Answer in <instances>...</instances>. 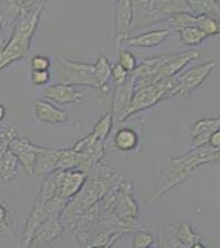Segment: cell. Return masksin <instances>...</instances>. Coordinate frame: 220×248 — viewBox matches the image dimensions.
Segmentation results:
<instances>
[{
  "instance_id": "1",
  "label": "cell",
  "mask_w": 220,
  "mask_h": 248,
  "mask_svg": "<svg viewBox=\"0 0 220 248\" xmlns=\"http://www.w3.org/2000/svg\"><path fill=\"white\" fill-rule=\"evenodd\" d=\"M218 161H220V149H214L209 144L191 149L186 155L171 158L168 166L161 171L157 191L150 199V202H157L164 193L180 185L199 167Z\"/></svg>"
},
{
  "instance_id": "2",
  "label": "cell",
  "mask_w": 220,
  "mask_h": 248,
  "mask_svg": "<svg viewBox=\"0 0 220 248\" xmlns=\"http://www.w3.org/2000/svg\"><path fill=\"white\" fill-rule=\"evenodd\" d=\"M45 2L39 1L37 6L25 13L15 25L7 43L0 52V68L5 69L15 62L26 57L31 49V41L40 21Z\"/></svg>"
},
{
  "instance_id": "3",
  "label": "cell",
  "mask_w": 220,
  "mask_h": 248,
  "mask_svg": "<svg viewBox=\"0 0 220 248\" xmlns=\"http://www.w3.org/2000/svg\"><path fill=\"white\" fill-rule=\"evenodd\" d=\"M133 7V31L169 20L175 14L189 12L188 1L183 0H135Z\"/></svg>"
},
{
  "instance_id": "4",
  "label": "cell",
  "mask_w": 220,
  "mask_h": 248,
  "mask_svg": "<svg viewBox=\"0 0 220 248\" xmlns=\"http://www.w3.org/2000/svg\"><path fill=\"white\" fill-rule=\"evenodd\" d=\"M54 74L57 84L73 86H92L100 89L94 64L82 63L57 55L54 62Z\"/></svg>"
},
{
  "instance_id": "5",
  "label": "cell",
  "mask_w": 220,
  "mask_h": 248,
  "mask_svg": "<svg viewBox=\"0 0 220 248\" xmlns=\"http://www.w3.org/2000/svg\"><path fill=\"white\" fill-rule=\"evenodd\" d=\"M175 86V78L163 79V81L150 84V85L135 89L133 97L126 114V119L139 112L156 107L166 98L172 97Z\"/></svg>"
},
{
  "instance_id": "6",
  "label": "cell",
  "mask_w": 220,
  "mask_h": 248,
  "mask_svg": "<svg viewBox=\"0 0 220 248\" xmlns=\"http://www.w3.org/2000/svg\"><path fill=\"white\" fill-rule=\"evenodd\" d=\"M215 67L216 62L208 61L180 73L175 76V86L172 96H179L180 98L189 97L194 90L206 82Z\"/></svg>"
},
{
  "instance_id": "7",
  "label": "cell",
  "mask_w": 220,
  "mask_h": 248,
  "mask_svg": "<svg viewBox=\"0 0 220 248\" xmlns=\"http://www.w3.org/2000/svg\"><path fill=\"white\" fill-rule=\"evenodd\" d=\"M39 1H14V0H1L0 1V25H1V37L9 31L12 34L15 27L25 13L34 8Z\"/></svg>"
},
{
  "instance_id": "8",
  "label": "cell",
  "mask_w": 220,
  "mask_h": 248,
  "mask_svg": "<svg viewBox=\"0 0 220 248\" xmlns=\"http://www.w3.org/2000/svg\"><path fill=\"white\" fill-rule=\"evenodd\" d=\"M87 177L89 173L82 170L57 171L58 196L71 202L85 186Z\"/></svg>"
},
{
  "instance_id": "9",
  "label": "cell",
  "mask_w": 220,
  "mask_h": 248,
  "mask_svg": "<svg viewBox=\"0 0 220 248\" xmlns=\"http://www.w3.org/2000/svg\"><path fill=\"white\" fill-rule=\"evenodd\" d=\"M62 216H63L62 214L50 213L49 216L42 222V225L36 231L29 248H42L63 234L64 227L61 222Z\"/></svg>"
},
{
  "instance_id": "10",
  "label": "cell",
  "mask_w": 220,
  "mask_h": 248,
  "mask_svg": "<svg viewBox=\"0 0 220 248\" xmlns=\"http://www.w3.org/2000/svg\"><path fill=\"white\" fill-rule=\"evenodd\" d=\"M133 31V7L130 0H120L116 2L114 15V35L119 45L131 37Z\"/></svg>"
},
{
  "instance_id": "11",
  "label": "cell",
  "mask_w": 220,
  "mask_h": 248,
  "mask_svg": "<svg viewBox=\"0 0 220 248\" xmlns=\"http://www.w3.org/2000/svg\"><path fill=\"white\" fill-rule=\"evenodd\" d=\"M134 91L135 86L132 78H130V81L126 85L114 87L111 108L114 122H122L126 120V114L129 112Z\"/></svg>"
},
{
  "instance_id": "12",
  "label": "cell",
  "mask_w": 220,
  "mask_h": 248,
  "mask_svg": "<svg viewBox=\"0 0 220 248\" xmlns=\"http://www.w3.org/2000/svg\"><path fill=\"white\" fill-rule=\"evenodd\" d=\"M44 96L61 105H78L85 97L76 86L66 84H53L44 90Z\"/></svg>"
},
{
  "instance_id": "13",
  "label": "cell",
  "mask_w": 220,
  "mask_h": 248,
  "mask_svg": "<svg viewBox=\"0 0 220 248\" xmlns=\"http://www.w3.org/2000/svg\"><path fill=\"white\" fill-rule=\"evenodd\" d=\"M8 149H10L14 155L19 159L25 172L31 174V176H34L36 155H37V144L32 143L31 140H28L26 138H17L9 145Z\"/></svg>"
},
{
  "instance_id": "14",
  "label": "cell",
  "mask_w": 220,
  "mask_h": 248,
  "mask_svg": "<svg viewBox=\"0 0 220 248\" xmlns=\"http://www.w3.org/2000/svg\"><path fill=\"white\" fill-rule=\"evenodd\" d=\"M61 149L45 148L37 145V155H36V163L34 169V176L38 178L49 177L50 174L56 172L60 159Z\"/></svg>"
},
{
  "instance_id": "15",
  "label": "cell",
  "mask_w": 220,
  "mask_h": 248,
  "mask_svg": "<svg viewBox=\"0 0 220 248\" xmlns=\"http://www.w3.org/2000/svg\"><path fill=\"white\" fill-rule=\"evenodd\" d=\"M220 130V114L217 118H203L197 120L190 129L191 136V149H196L208 144V140L212 133Z\"/></svg>"
},
{
  "instance_id": "16",
  "label": "cell",
  "mask_w": 220,
  "mask_h": 248,
  "mask_svg": "<svg viewBox=\"0 0 220 248\" xmlns=\"http://www.w3.org/2000/svg\"><path fill=\"white\" fill-rule=\"evenodd\" d=\"M35 112L39 121L45 124H65L69 120L68 114L64 110L46 100L35 102Z\"/></svg>"
},
{
  "instance_id": "17",
  "label": "cell",
  "mask_w": 220,
  "mask_h": 248,
  "mask_svg": "<svg viewBox=\"0 0 220 248\" xmlns=\"http://www.w3.org/2000/svg\"><path fill=\"white\" fill-rule=\"evenodd\" d=\"M171 31V28L155 29V31L143 32L140 35L131 36L123 44L132 47H140V48H152V47H157L164 43Z\"/></svg>"
},
{
  "instance_id": "18",
  "label": "cell",
  "mask_w": 220,
  "mask_h": 248,
  "mask_svg": "<svg viewBox=\"0 0 220 248\" xmlns=\"http://www.w3.org/2000/svg\"><path fill=\"white\" fill-rule=\"evenodd\" d=\"M19 167L23 168L19 159L14 155L10 149L0 151V180L10 182L16 179L19 174Z\"/></svg>"
},
{
  "instance_id": "19",
  "label": "cell",
  "mask_w": 220,
  "mask_h": 248,
  "mask_svg": "<svg viewBox=\"0 0 220 248\" xmlns=\"http://www.w3.org/2000/svg\"><path fill=\"white\" fill-rule=\"evenodd\" d=\"M113 144L117 151H133L139 144V136L131 127H122V129L117 130L114 134Z\"/></svg>"
},
{
  "instance_id": "20",
  "label": "cell",
  "mask_w": 220,
  "mask_h": 248,
  "mask_svg": "<svg viewBox=\"0 0 220 248\" xmlns=\"http://www.w3.org/2000/svg\"><path fill=\"white\" fill-rule=\"evenodd\" d=\"M189 13L194 16L209 15L220 18V1L218 0H188Z\"/></svg>"
},
{
  "instance_id": "21",
  "label": "cell",
  "mask_w": 220,
  "mask_h": 248,
  "mask_svg": "<svg viewBox=\"0 0 220 248\" xmlns=\"http://www.w3.org/2000/svg\"><path fill=\"white\" fill-rule=\"evenodd\" d=\"M112 66L113 65L110 63L109 58L104 55H98L94 63L95 75L100 84V90L103 92L109 91V82L110 79H112Z\"/></svg>"
},
{
  "instance_id": "22",
  "label": "cell",
  "mask_w": 220,
  "mask_h": 248,
  "mask_svg": "<svg viewBox=\"0 0 220 248\" xmlns=\"http://www.w3.org/2000/svg\"><path fill=\"white\" fill-rule=\"evenodd\" d=\"M178 34L179 39H180V43L182 45L190 47L200 45V44H203L204 42V39L207 38V36L204 34V31L197 26L180 29V31H178Z\"/></svg>"
},
{
  "instance_id": "23",
  "label": "cell",
  "mask_w": 220,
  "mask_h": 248,
  "mask_svg": "<svg viewBox=\"0 0 220 248\" xmlns=\"http://www.w3.org/2000/svg\"><path fill=\"white\" fill-rule=\"evenodd\" d=\"M196 26L201 29L207 37L220 35V18L218 17L209 15L196 16Z\"/></svg>"
},
{
  "instance_id": "24",
  "label": "cell",
  "mask_w": 220,
  "mask_h": 248,
  "mask_svg": "<svg viewBox=\"0 0 220 248\" xmlns=\"http://www.w3.org/2000/svg\"><path fill=\"white\" fill-rule=\"evenodd\" d=\"M113 123H114V118H113L112 112L110 111L98 120L96 124H95L92 133H93L100 141L105 142L106 139L109 138L110 133H111Z\"/></svg>"
},
{
  "instance_id": "25",
  "label": "cell",
  "mask_w": 220,
  "mask_h": 248,
  "mask_svg": "<svg viewBox=\"0 0 220 248\" xmlns=\"http://www.w3.org/2000/svg\"><path fill=\"white\" fill-rule=\"evenodd\" d=\"M169 21H170L171 29L179 31L183 28L196 26V16L189 12H183L173 15Z\"/></svg>"
},
{
  "instance_id": "26",
  "label": "cell",
  "mask_w": 220,
  "mask_h": 248,
  "mask_svg": "<svg viewBox=\"0 0 220 248\" xmlns=\"http://www.w3.org/2000/svg\"><path fill=\"white\" fill-rule=\"evenodd\" d=\"M177 239L181 245L190 248L194 243L198 242V235L192 231L188 222H182L177 229Z\"/></svg>"
},
{
  "instance_id": "27",
  "label": "cell",
  "mask_w": 220,
  "mask_h": 248,
  "mask_svg": "<svg viewBox=\"0 0 220 248\" xmlns=\"http://www.w3.org/2000/svg\"><path fill=\"white\" fill-rule=\"evenodd\" d=\"M117 64H120L130 74L134 73L135 69L138 68L137 58H135V56L130 50L126 49H121L119 52V55H117Z\"/></svg>"
},
{
  "instance_id": "28",
  "label": "cell",
  "mask_w": 220,
  "mask_h": 248,
  "mask_svg": "<svg viewBox=\"0 0 220 248\" xmlns=\"http://www.w3.org/2000/svg\"><path fill=\"white\" fill-rule=\"evenodd\" d=\"M1 138H0V151L6 150L9 148V145L18 138V130L13 124L3 126L1 129Z\"/></svg>"
},
{
  "instance_id": "29",
  "label": "cell",
  "mask_w": 220,
  "mask_h": 248,
  "mask_svg": "<svg viewBox=\"0 0 220 248\" xmlns=\"http://www.w3.org/2000/svg\"><path fill=\"white\" fill-rule=\"evenodd\" d=\"M131 74L127 73L120 64L115 63L112 66V81L114 86H122L130 81Z\"/></svg>"
},
{
  "instance_id": "30",
  "label": "cell",
  "mask_w": 220,
  "mask_h": 248,
  "mask_svg": "<svg viewBox=\"0 0 220 248\" xmlns=\"http://www.w3.org/2000/svg\"><path fill=\"white\" fill-rule=\"evenodd\" d=\"M153 236L148 232H137L133 237L132 248H149L153 244Z\"/></svg>"
},
{
  "instance_id": "31",
  "label": "cell",
  "mask_w": 220,
  "mask_h": 248,
  "mask_svg": "<svg viewBox=\"0 0 220 248\" xmlns=\"http://www.w3.org/2000/svg\"><path fill=\"white\" fill-rule=\"evenodd\" d=\"M50 67H52V61L49 60V57L37 54L31 58V71H49Z\"/></svg>"
},
{
  "instance_id": "32",
  "label": "cell",
  "mask_w": 220,
  "mask_h": 248,
  "mask_svg": "<svg viewBox=\"0 0 220 248\" xmlns=\"http://www.w3.org/2000/svg\"><path fill=\"white\" fill-rule=\"evenodd\" d=\"M31 81L35 86H44L50 81L49 71H31Z\"/></svg>"
},
{
  "instance_id": "33",
  "label": "cell",
  "mask_w": 220,
  "mask_h": 248,
  "mask_svg": "<svg viewBox=\"0 0 220 248\" xmlns=\"http://www.w3.org/2000/svg\"><path fill=\"white\" fill-rule=\"evenodd\" d=\"M9 227V214L7 211L5 203L0 205V229L2 232H5Z\"/></svg>"
},
{
  "instance_id": "34",
  "label": "cell",
  "mask_w": 220,
  "mask_h": 248,
  "mask_svg": "<svg viewBox=\"0 0 220 248\" xmlns=\"http://www.w3.org/2000/svg\"><path fill=\"white\" fill-rule=\"evenodd\" d=\"M208 144L214 149H220V130L211 134L208 140Z\"/></svg>"
},
{
  "instance_id": "35",
  "label": "cell",
  "mask_w": 220,
  "mask_h": 248,
  "mask_svg": "<svg viewBox=\"0 0 220 248\" xmlns=\"http://www.w3.org/2000/svg\"><path fill=\"white\" fill-rule=\"evenodd\" d=\"M122 236V234H116L112 237V239L108 242L106 244H103V245H94V246H90V248H112L113 245H114V243L116 242L117 239L120 238V237Z\"/></svg>"
},
{
  "instance_id": "36",
  "label": "cell",
  "mask_w": 220,
  "mask_h": 248,
  "mask_svg": "<svg viewBox=\"0 0 220 248\" xmlns=\"http://www.w3.org/2000/svg\"><path fill=\"white\" fill-rule=\"evenodd\" d=\"M0 111H1V113H0V121L2 122L6 118V108H5V105H3V104L0 105Z\"/></svg>"
},
{
  "instance_id": "37",
  "label": "cell",
  "mask_w": 220,
  "mask_h": 248,
  "mask_svg": "<svg viewBox=\"0 0 220 248\" xmlns=\"http://www.w3.org/2000/svg\"><path fill=\"white\" fill-rule=\"evenodd\" d=\"M190 248H206L204 247V245L201 242H199V240H198V242H196L193 244V245L190 247Z\"/></svg>"
},
{
  "instance_id": "38",
  "label": "cell",
  "mask_w": 220,
  "mask_h": 248,
  "mask_svg": "<svg viewBox=\"0 0 220 248\" xmlns=\"http://www.w3.org/2000/svg\"><path fill=\"white\" fill-rule=\"evenodd\" d=\"M149 248H152V247H149Z\"/></svg>"
}]
</instances>
